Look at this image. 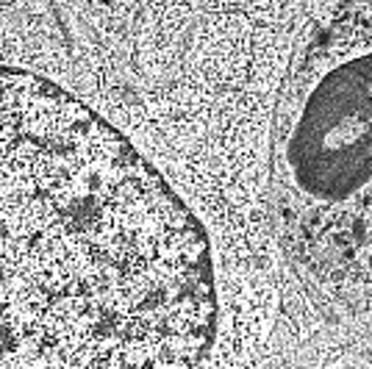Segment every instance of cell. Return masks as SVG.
Returning <instances> with one entry per match:
<instances>
[{
    "label": "cell",
    "mask_w": 372,
    "mask_h": 369,
    "mask_svg": "<svg viewBox=\"0 0 372 369\" xmlns=\"http://www.w3.org/2000/svg\"><path fill=\"white\" fill-rule=\"evenodd\" d=\"M200 222L75 94L0 64V369H197Z\"/></svg>",
    "instance_id": "obj_1"
},
{
    "label": "cell",
    "mask_w": 372,
    "mask_h": 369,
    "mask_svg": "<svg viewBox=\"0 0 372 369\" xmlns=\"http://www.w3.org/2000/svg\"><path fill=\"white\" fill-rule=\"evenodd\" d=\"M281 239L317 306L372 358V0H342L278 114Z\"/></svg>",
    "instance_id": "obj_2"
}]
</instances>
